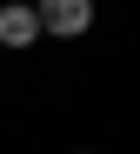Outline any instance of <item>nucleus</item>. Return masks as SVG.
I'll list each match as a JSON object with an SVG mask.
<instances>
[{
    "mask_svg": "<svg viewBox=\"0 0 140 154\" xmlns=\"http://www.w3.org/2000/svg\"><path fill=\"white\" fill-rule=\"evenodd\" d=\"M34 40H40L34 7H0V47H7V54H20V47H34Z\"/></svg>",
    "mask_w": 140,
    "mask_h": 154,
    "instance_id": "obj_2",
    "label": "nucleus"
},
{
    "mask_svg": "<svg viewBox=\"0 0 140 154\" xmlns=\"http://www.w3.org/2000/svg\"><path fill=\"white\" fill-rule=\"evenodd\" d=\"M0 7H34V0H0Z\"/></svg>",
    "mask_w": 140,
    "mask_h": 154,
    "instance_id": "obj_3",
    "label": "nucleus"
},
{
    "mask_svg": "<svg viewBox=\"0 0 140 154\" xmlns=\"http://www.w3.org/2000/svg\"><path fill=\"white\" fill-rule=\"evenodd\" d=\"M34 20H40V34L80 40V34L94 27V0H34Z\"/></svg>",
    "mask_w": 140,
    "mask_h": 154,
    "instance_id": "obj_1",
    "label": "nucleus"
}]
</instances>
